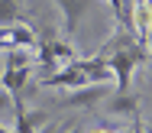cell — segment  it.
Masks as SVG:
<instances>
[{"label":"cell","mask_w":152,"mask_h":133,"mask_svg":"<svg viewBox=\"0 0 152 133\" xmlns=\"http://www.w3.org/2000/svg\"><path fill=\"white\" fill-rule=\"evenodd\" d=\"M7 110H13V98L0 88V114H7Z\"/></svg>","instance_id":"cell-7"},{"label":"cell","mask_w":152,"mask_h":133,"mask_svg":"<svg viewBox=\"0 0 152 133\" xmlns=\"http://www.w3.org/2000/svg\"><path fill=\"white\" fill-rule=\"evenodd\" d=\"M13 23H23L20 3L16 0H0V26H13Z\"/></svg>","instance_id":"cell-6"},{"label":"cell","mask_w":152,"mask_h":133,"mask_svg":"<svg viewBox=\"0 0 152 133\" xmlns=\"http://www.w3.org/2000/svg\"><path fill=\"white\" fill-rule=\"evenodd\" d=\"M142 133H152V123H149V127H142Z\"/></svg>","instance_id":"cell-10"},{"label":"cell","mask_w":152,"mask_h":133,"mask_svg":"<svg viewBox=\"0 0 152 133\" xmlns=\"http://www.w3.org/2000/svg\"><path fill=\"white\" fill-rule=\"evenodd\" d=\"M110 81H113V71L104 52H97L94 59H75L65 68L42 78L45 88H84V85H110Z\"/></svg>","instance_id":"cell-1"},{"label":"cell","mask_w":152,"mask_h":133,"mask_svg":"<svg viewBox=\"0 0 152 133\" xmlns=\"http://www.w3.org/2000/svg\"><path fill=\"white\" fill-rule=\"evenodd\" d=\"M110 94L107 85H84V88H68V94L61 98V107H84V110H94L97 104H104Z\"/></svg>","instance_id":"cell-4"},{"label":"cell","mask_w":152,"mask_h":133,"mask_svg":"<svg viewBox=\"0 0 152 133\" xmlns=\"http://www.w3.org/2000/svg\"><path fill=\"white\" fill-rule=\"evenodd\" d=\"M146 52L152 55V26H149V36H146Z\"/></svg>","instance_id":"cell-9"},{"label":"cell","mask_w":152,"mask_h":133,"mask_svg":"<svg viewBox=\"0 0 152 133\" xmlns=\"http://www.w3.org/2000/svg\"><path fill=\"white\" fill-rule=\"evenodd\" d=\"M32 65H36V52L32 49H23V46L7 49V68L0 75V88L13 101H23L26 88H29V78H32Z\"/></svg>","instance_id":"cell-2"},{"label":"cell","mask_w":152,"mask_h":133,"mask_svg":"<svg viewBox=\"0 0 152 133\" xmlns=\"http://www.w3.org/2000/svg\"><path fill=\"white\" fill-rule=\"evenodd\" d=\"M61 10V36L71 39L78 33V26L84 23V16L94 10V0H55Z\"/></svg>","instance_id":"cell-3"},{"label":"cell","mask_w":152,"mask_h":133,"mask_svg":"<svg viewBox=\"0 0 152 133\" xmlns=\"http://www.w3.org/2000/svg\"><path fill=\"white\" fill-rule=\"evenodd\" d=\"M88 133H123V127H94Z\"/></svg>","instance_id":"cell-8"},{"label":"cell","mask_w":152,"mask_h":133,"mask_svg":"<svg viewBox=\"0 0 152 133\" xmlns=\"http://www.w3.org/2000/svg\"><path fill=\"white\" fill-rule=\"evenodd\" d=\"M104 107H107V114H113V117H139V98L136 94H129V91H117L113 98L104 101Z\"/></svg>","instance_id":"cell-5"}]
</instances>
